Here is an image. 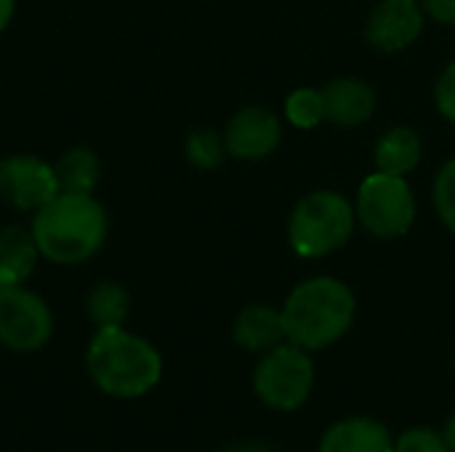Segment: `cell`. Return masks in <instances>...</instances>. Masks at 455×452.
<instances>
[{
  "mask_svg": "<svg viewBox=\"0 0 455 452\" xmlns=\"http://www.w3.org/2000/svg\"><path fill=\"white\" fill-rule=\"evenodd\" d=\"M323 99H325V117L344 128L363 125L376 109V96L371 85L355 77H339L328 83L323 88Z\"/></svg>",
  "mask_w": 455,
  "mask_h": 452,
  "instance_id": "obj_11",
  "label": "cell"
},
{
  "mask_svg": "<svg viewBox=\"0 0 455 452\" xmlns=\"http://www.w3.org/2000/svg\"><path fill=\"white\" fill-rule=\"evenodd\" d=\"M355 229V208L339 192L307 194L288 224L291 245L304 258H320L349 242Z\"/></svg>",
  "mask_w": 455,
  "mask_h": 452,
  "instance_id": "obj_4",
  "label": "cell"
},
{
  "mask_svg": "<svg viewBox=\"0 0 455 452\" xmlns=\"http://www.w3.org/2000/svg\"><path fill=\"white\" fill-rule=\"evenodd\" d=\"M357 216L381 240L403 237L416 218V200L408 181L381 170L368 176L357 194Z\"/></svg>",
  "mask_w": 455,
  "mask_h": 452,
  "instance_id": "obj_6",
  "label": "cell"
},
{
  "mask_svg": "<svg viewBox=\"0 0 455 452\" xmlns=\"http://www.w3.org/2000/svg\"><path fill=\"white\" fill-rule=\"evenodd\" d=\"M445 442H448V448H451V452H455V416L448 421V426H445Z\"/></svg>",
  "mask_w": 455,
  "mask_h": 452,
  "instance_id": "obj_25",
  "label": "cell"
},
{
  "mask_svg": "<svg viewBox=\"0 0 455 452\" xmlns=\"http://www.w3.org/2000/svg\"><path fill=\"white\" fill-rule=\"evenodd\" d=\"M315 386V365L307 349L296 344H280L264 354L253 373V389L259 400L272 410L301 408Z\"/></svg>",
  "mask_w": 455,
  "mask_h": 452,
  "instance_id": "obj_5",
  "label": "cell"
},
{
  "mask_svg": "<svg viewBox=\"0 0 455 452\" xmlns=\"http://www.w3.org/2000/svg\"><path fill=\"white\" fill-rule=\"evenodd\" d=\"M61 192L53 165L32 155L0 160V197L16 210L37 213Z\"/></svg>",
  "mask_w": 455,
  "mask_h": 452,
  "instance_id": "obj_8",
  "label": "cell"
},
{
  "mask_svg": "<svg viewBox=\"0 0 455 452\" xmlns=\"http://www.w3.org/2000/svg\"><path fill=\"white\" fill-rule=\"evenodd\" d=\"M320 452H395L392 434L376 418H347L331 426Z\"/></svg>",
  "mask_w": 455,
  "mask_h": 452,
  "instance_id": "obj_12",
  "label": "cell"
},
{
  "mask_svg": "<svg viewBox=\"0 0 455 452\" xmlns=\"http://www.w3.org/2000/svg\"><path fill=\"white\" fill-rule=\"evenodd\" d=\"M37 250L51 264H83L107 240V213L93 194L59 192L32 218Z\"/></svg>",
  "mask_w": 455,
  "mask_h": 452,
  "instance_id": "obj_1",
  "label": "cell"
},
{
  "mask_svg": "<svg viewBox=\"0 0 455 452\" xmlns=\"http://www.w3.org/2000/svg\"><path fill=\"white\" fill-rule=\"evenodd\" d=\"M224 452H272L269 448H264V445H235V448H229V450Z\"/></svg>",
  "mask_w": 455,
  "mask_h": 452,
  "instance_id": "obj_26",
  "label": "cell"
},
{
  "mask_svg": "<svg viewBox=\"0 0 455 452\" xmlns=\"http://www.w3.org/2000/svg\"><path fill=\"white\" fill-rule=\"evenodd\" d=\"M53 170H56V178H59L61 192L93 194V189L99 184L101 165H99V157H96L93 149H88V147H72V149H67L59 157V163L53 165Z\"/></svg>",
  "mask_w": 455,
  "mask_h": 452,
  "instance_id": "obj_15",
  "label": "cell"
},
{
  "mask_svg": "<svg viewBox=\"0 0 455 452\" xmlns=\"http://www.w3.org/2000/svg\"><path fill=\"white\" fill-rule=\"evenodd\" d=\"M37 258H40V250L32 237V229L8 226L0 232V272L11 274L13 280L24 285V280L35 272Z\"/></svg>",
  "mask_w": 455,
  "mask_h": 452,
  "instance_id": "obj_16",
  "label": "cell"
},
{
  "mask_svg": "<svg viewBox=\"0 0 455 452\" xmlns=\"http://www.w3.org/2000/svg\"><path fill=\"white\" fill-rule=\"evenodd\" d=\"M435 101H437V109L455 123V61L440 75L437 88H435Z\"/></svg>",
  "mask_w": 455,
  "mask_h": 452,
  "instance_id": "obj_22",
  "label": "cell"
},
{
  "mask_svg": "<svg viewBox=\"0 0 455 452\" xmlns=\"http://www.w3.org/2000/svg\"><path fill=\"white\" fill-rule=\"evenodd\" d=\"M424 5L437 21L455 24V0H424Z\"/></svg>",
  "mask_w": 455,
  "mask_h": 452,
  "instance_id": "obj_23",
  "label": "cell"
},
{
  "mask_svg": "<svg viewBox=\"0 0 455 452\" xmlns=\"http://www.w3.org/2000/svg\"><path fill=\"white\" fill-rule=\"evenodd\" d=\"M53 336V314L48 304L27 290L16 288L0 296V344L16 354L40 352Z\"/></svg>",
  "mask_w": 455,
  "mask_h": 452,
  "instance_id": "obj_7",
  "label": "cell"
},
{
  "mask_svg": "<svg viewBox=\"0 0 455 452\" xmlns=\"http://www.w3.org/2000/svg\"><path fill=\"white\" fill-rule=\"evenodd\" d=\"M424 29V13L416 0H381L368 19V40L384 53L408 48Z\"/></svg>",
  "mask_w": 455,
  "mask_h": 452,
  "instance_id": "obj_10",
  "label": "cell"
},
{
  "mask_svg": "<svg viewBox=\"0 0 455 452\" xmlns=\"http://www.w3.org/2000/svg\"><path fill=\"white\" fill-rule=\"evenodd\" d=\"M13 11H16V0H0V32L11 24Z\"/></svg>",
  "mask_w": 455,
  "mask_h": 452,
  "instance_id": "obj_24",
  "label": "cell"
},
{
  "mask_svg": "<svg viewBox=\"0 0 455 452\" xmlns=\"http://www.w3.org/2000/svg\"><path fill=\"white\" fill-rule=\"evenodd\" d=\"M285 115L296 128H315L325 120V99L323 91L299 88L285 101Z\"/></svg>",
  "mask_w": 455,
  "mask_h": 452,
  "instance_id": "obj_19",
  "label": "cell"
},
{
  "mask_svg": "<svg viewBox=\"0 0 455 452\" xmlns=\"http://www.w3.org/2000/svg\"><path fill=\"white\" fill-rule=\"evenodd\" d=\"M232 336H235V344L248 352H272L285 338L283 312L264 306V304L248 306L237 314Z\"/></svg>",
  "mask_w": 455,
  "mask_h": 452,
  "instance_id": "obj_13",
  "label": "cell"
},
{
  "mask_svg": "<svg viewBox=\"0 0 455 452\" xmlns=\"http://www.w3.org/2000/svg\"><path fill=\"white\" fill-rule=\"evenodd\" d=\"M435 208L443 224L455 234V157L443 165L435 178Z\"/></svg>",
  "mask_w": 455,
  "mask_h": 452,
  "instance_id": "obj_20",
  "label": "cell"
},
{
  "mask_svg": "<svg viewBox=\"0 0 455 452\" xmlns=\"http://www.w3.org/2000/svg\"><path fill=\"white\" fill-rule=\"evenodd\" d=\"M128 309H131L128 290L120 282H109V280L93 285V290L88 293V301H85L88 320L96 325V330L123 328L128 320Z\"/></svg>",
  "mask_w": 455,
  "mask_h": 452,
  "instance_id": "obj_17",
  "label": "cell"
},
{
  "mask_svg": "<svg viewBox=\"0 0 455 452\" xmlns=\"http://www.w3.org/2000/svg\"><path fill=\"white\" fill-rule=\"evenodd\" d=\"M355 320L352 290L333 277L301 282L285 301V338L307 352L336 344Z\"/></svg>",
  "mask_w": 455,
  "mask_h": 452,
  "instance_id": "obj_3",
  "label": "cell"
},
{
  "mask_svg": "<svg viewBox=\"0 0 455 452\" xmlns=\"http://www.w3.org/2000/svg\"><path fill=\"white\" fill-rule=\"evenodd\" d=\"M277 144H280V120L264 107L240 109L224 131L227 152L240 160H261L272 155Z\"/></svg>",
  "mask_w": 455,
  "mask_h": 452,
  "instance_id": "obj_9",
  "label": "cell"
},
{
  "mask_svg": "<svg viewBox=\"0 0 455 452\" xmlns=\"http://www.w3.org/2000/svg\"><path fill=\"white\" fill-rule=\"evenodd\" d=\"M421 160V139L416 131L400 125L387 131L376 144V168L381 173L405 176L411 173Z\"/></svg>",
  "mask_w": 455,
  "mask_h": 452,
  "instance_id": "obj_14",
  "label": "cell"
},
{
  "mask_svg": "<svg viewBox=\"0 0 455 452\" xmlns=\"http://www.w3.org/2000/svg\"><path fill=\"white\" fill-rule=\"evenodd\" d=\"M395 452H451L445 437H440L435 429H411L405 432L397 445H395Z\"/></svg>",
  "mask_w": 455,
  "mask_h": 452,
  "instance_id": "obj_21",
  "label": "cell"
},
{
  "mask_svg": "<svg viewBox=\"0 0 455 452\" xmlns=\"http://www.w3.org/2000/svg\"><path fill=\"white\" fill-rule=\"evenodd\" d=\"M224 139L211 128H197L187 136V160L200 170H213L224 160Z\"/></svg>",
  "mask_w": 455,
  "mask_h": 452,
  "instance_id": "obj_18",
  "label": "cell"
},
{
  "mask_svg": "<svg viewBox=\"0 0 455 452\" xmlns=\"http://www.w3.org/2000/svg\"><path fill=\"white\" fill-rule=\"evenodd\" d=\"M85 370L96 389L112 400L147 397L163 376L157 349L125 328L96 330L85 352Z\"/></svg>",
  "mask_w": 455,
  "mask_h": 452,
  "instance_id": "obj_2",
  "label": "cell"
}]
</instances>
